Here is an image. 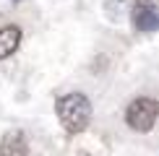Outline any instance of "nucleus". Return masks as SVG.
<instances>
[{"label":"nucleus","instance_id":"f257e3e1","mask_svg":"<svg viewBox=\"0 0 159 156\" xmlns=\"http://www.w3.org/2000/svg\"><path fill=\"white\" fill-rule=\"evenodd\" d=\"M55 109H57V117H60V125L68 130L70 135L86 130V125H89V120H91V104H89V99H86L84 94H78V91L63 94L60 99L55 102Z\"/></svg>","mask_w":159,"mask_h":156},{"label":"nucleus","instance_id":"f03ea898","mask_svg":"<svg viewBox=\"0 0 159 156\" xmlns=\"http://www.w3.org/2000/svg\"><path fill=\"white\" fill-rule=\"evenodd\" d=\"M157 115H159V104L149 96H141V99L130 102V107L125 109V122L136 133H149L157 122Z\"/></svg>","mask_w":159,"mask_h":156},{"label":"nucleus","instance_id":"7ed1b4c3","mask_svg":"<svg viewBox=\"0 0 159 156\" xmlns=\"http://www.w3.org/2000/svg\"><path fill=\"white\" fill-rule=\"evenodd\" d=\"M133 24L143 34H149V31H154L159 26V13H157L154 0H138L133 5Z\"/></svg>","mask_w":159,"mask_h":156},{"label":"nucleus","instance_id":"20e7f679","mask_svg":"<svg viewBox=\"0 0 159 156\" xmlns=\"http://www.w3.org/2000/svg\"><path fill=\"white\" fill-rule=\"evenodd\" d=\"M29 151L26 146V138L21 130H11V133L3 135V143H0V156H24Z\"/></svg>","mask_w":159,"mask_h":156},{"label":"nucleus","instance_id":"39448f33","mask_svg":"<svg viewBox=\"0 0 159 156\" xmlns=\"http://www.w3.org/2000/svg\"><path fill=\"white\" fill-rule=\"evenodd\" d=\"M18 42H21V29L18 26H3L0 29V60L11 57L18 50Z\"/></svg>","mask_w":159,"mask_h":156}]
</instances>
